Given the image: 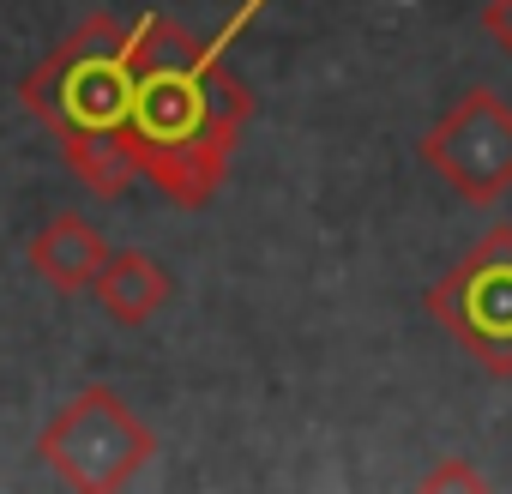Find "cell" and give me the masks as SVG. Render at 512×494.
<instances>
[{"label":"cell","instance_id":"6da1fadb","mask_svg":"<svg viewBox=\"0 0 512 494\" xmlns=\"http://www.w3.org/2000/svg\"><path fill=\"white\" fill-rule=\"evenodd\" d=\"M266 0H241L229 25L199 43L163 13L133 19V91H127V151L139 181H151L169 205L205 211L229 175V157L247 133L253 91L223 67L229 43Z\"/></svg>","mask_w":512,"mask_h":494},{"label":"cell","instance_id":"52a82bcc","mask_svg":"<svg viewBox=\"0 0 512 494\" xmlns=\"http://www.w3.org/2000/svg\"><path fill=\"white\" fill-rule=\"evenodd\" d=\"M91 296H97V308H103V320H109V326L139 332V326H151V320L169 308L175 278L145 254V247H121V254H109V260H103V272H97Z\"/></svg>","mask_w":512,"mask_h":494},{"label":"cell","instance_id":"7a4b0ae2","mask_svg":"<svg viewBox=\"0 0 512 494\" xmlns=\"http://www.w3.org/2000/svg\"><path fill=\"white\" fill-rule=\"evenodd\" d=\"M127 91H133V19L121 25L115 13H91L19 79V103L61 139L67 169L103 199H121L139 181L127 151Z\"/></svg>","mask_w":512,"mask_h":494},{"label":"cell","instance_id":"9c48e42d","mask_svg":"<svg viewBox=\"0 0 512 494\" xmlns=\"http://www.w3.org/2000/svg\"><path fill=\"white\" fill-rule=\"evenodd\" d=\"M482 31L494 37V49L512 55V0H488V7H482Z\"/></svg>","mask_w":512,"mask_h":494},{"label":"cell","instance_id":"277c9868","mask_svg":"<svg viewBox=\"0 0 512 494\" xmlns=\"http://www.w3.org/2000/svg\"><path fill=\"white\" fill-rule=\"evenodd\" d=\"M428 320L476 356L482 374L512 380V223H494L428 284Z\"/></svg>","mask_w":512,"mask_h":494},{"label":"cell","instance_id":"3957f363","mask_svg":"<svg viewBox=\"0 0 512 494\" xmlns=\"http://www.w3.org/2000/svg\"><path fill=\"white\" fill-rule=\"evenodd\" d=\"M37 458L85 494H115L127 488L151 458H157V434L151 422L103 380L79 386L43 428H37Z\"/></svg>","mask_w":512,"mask_h":494},{"label":"cell","instance_id":"5b68a950","mask_svg":"<svg viewBox=\"0 0 512 494\" xmlns=\"http://www.w3.org/2000/svg\"><path fill=\"white\" fill-rule=\"evenodd\" d=\"M416 151L464 205H500L512 193V103L488 85H470L434 115Z\"/></svg>","mask_w":512,"mask_h":494},{"label":"cell","instance_id":"8992f818","mask_svg":"<svg viewBox=\"0 0 512 494\" xmlns=\"http://www.w3.org/2000/svg\"><path fill=\"white\" fill-rule=\"evenodd\" d=\"M109 254H115V247H109V241L97 235V223H85L79 211H55V217L31 235V247H25L31 272H37L49 290H61V296L91 290Z\"/></svg>","mask_w":512,"mask_h":494},{"label":"cell","instance_id":"ba28073f","mask_svg":"<svg viewBox=\"0 0 512 494\" xmlns=\"http://www.w3.org/2000/svg\"><path fill=\"white\" fill-rule=\"evenodd\" d=\"M422 488H488V476L476 464H464V458H446V464H434L422 476Z\"/></svg>","mask_w":512,"mask_h":494}]
</instances>
